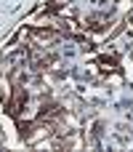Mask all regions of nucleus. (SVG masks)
Here are the masks:
<instances>
[{
  "label": "nucleus",
  "mask_w": 133,
  "mask_h": 152,
  "mask_svg": "<svg viewBox=\"0 0 133 152\" xmlns=\"http://www.w3.org/2000/svg\"><path fill=\"white\" fill-rule=\"evenodd\" d=\"M56 40H59V35H53V32H35L29 43H32L35 48H48V45H53Z\"/></svg>",
  "instance_id": "1"
},
{
  "label": "nucleus",
  "mask_w": 133,
  "mask_h": 152,
  "mask_svg": "<svg viewBox=\"0 0 133 152\" xmlns=\"http://www.w3.org/2000/svg\"><path fill=\"white\" fill-rule=\"evenodd\" d=\"M13 86H11V80L8 77H0V99L5 102V104H11V99H13Z\"/></svg>",
  "instance_id": "2"
}]
</instances>
